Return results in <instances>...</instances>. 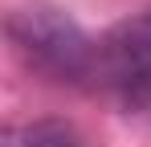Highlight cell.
I'll return each instance as SVG.
<instances>
[{
  "instance_id": "cell-1",
  "label": "cell",
  "mask_w": 151,
  "mask_h": 147,
  "mask_svg": "<svg viewBox=\"0 0 151 147\" xmlns=\"http://www.w3.org/2000/svg\"><path fill=\"white\" fill-rule=\"evenodd\" d=\"M8 41L17 49V57L45 82L82 86L86 78H94L98 41H90L82 24L65 17L61 8H45V4L17 8L8 17Z\"/></svg>"
},
{
  "instance_id": "cell-3",
  "label": "cell",
  "mask_w": 151,
  "mask_h": 147,
  "mask_svg": "<svg viewBox=\"0 0 151 147\" xmlns=\"http://www.w3.org/2000/svg\"><path fill=\"white\" fill-rule=\"evenodd\" d=\"M4 147H86L78 139L74 127L57 119H45V122H33V127H12L4 131Z\"/></svg>"
},
{
  "instance_id": "cell-2",
  "label": "cell",
  "mask_w": 151,
  "mask_h": 147,
  "mask_svg": "<svg viewBox=\"0 0 151 147\" xmlns=\"http://www.w3.org/2000/svg\"><path fill=\"white\" fill-rule=\"evenodd\" d=\"M94 82L135 119H151V8L110 24L94 49Z\"/></svg>"
}]
</instances>
